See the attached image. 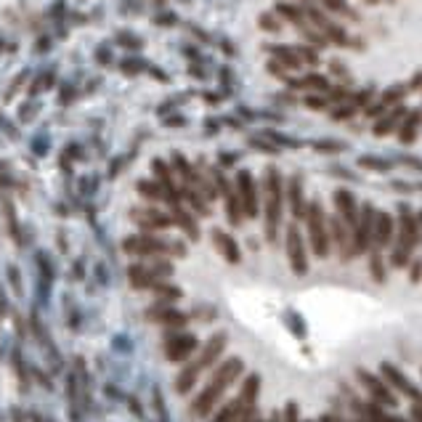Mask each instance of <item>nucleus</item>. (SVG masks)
Listing matches in <instances>:
<instances>
[{
	"instance_id": "nucleus-41",
	"label": "nucleus",
	"mask_w": 422,
	"mask_h": 422,
	"mask_svg": "<svg viewBox=\"0 0 422 422\" xmlns=\"http://www.w3.org/2000/svg\"><path fill=\"white\" fill-rule=\"evenodd\" d=\"M261 27H263V30H271V32H277V30H279V21H274V16L263 14V16H261Z\"/></svg>"
},
{
	"instance_id": "nucleus-20",
	"label": "nucleus",
	"mask_w": 422,
	"mask_h": 422,
	"mask_svg": "<svg viewBox=\"0 0 422 422\" xmlns=\"http://www.w3.org/2000/svg\"><path fill=\"white\" fill-rule=\"evenodd\" d=\"M213 242H215V247H218V253H221L223 258L228 263H239V247H237V242L231 234H226V231H213Z\"/></svg>"
},
{
	"instance_id": "nucleus-25",
	"label": "nucleus",
	"mask_w": 422,
	"mask_h": 422,
	"mask_svg": "<svg viewBox=\"0 0 422 422\" xmlns=\"http://www.w3.org/2000/svg\"><path fill=\"white\" fill-rule=\"evenodd\" d=\"M149 319H154V322H160V324H183L186 322V316H183L181 311H173V308H154V311H149Z\"/></svg>"
},
{
	"instance_id": "nucleus-37",
	"label": "nucleus",
	"mask_w": 422,
	"mask_h": 422,
	"mask_svg": "<svg viewBox=\"0 0 422 422\" xmlns=\"http://www.w3.org/2000/svg\"><path fill=\"white\" fill-rule=\"evenodd\" d=\"M284 422H301L298 403H287V409H284Z\"/></svg>"
},
{
	"instance_id": "nucleus-48",
	"label": "nucleus",
	"mask_w": 422,
	"mask_h": 422,
	"mask_svg": "<svg viewBox=\"0 0 422 422\" xmlns=\"http://www.w3.org/2000/svg\"><path fill=\"white\" fill-rule=\"evenodd\" d=\"M268 422H281V420H279V414H274V417H271Z\"/></svg>"
},
{
	"instance_id": "nucleus-26",
	"label": "nucleus",
	"mask_w": 422,
	"mask_h": 422,
	"mask_svg": "<svg viewBox=\"0 0 422 422\" xmlns=\"http://www.w3.org/2000/svg\"><path fill=\"white\" fill-rule=\"evenodd\" d=\"M287 85L292 88H311V91H329V82L322 75H305L303 80H287Z\"/></svg>"
},
{
	"instance_id": "nucleus-16",
	"label": "nucleus",
	"mask_w": 422,
	"mask_h": 422,
	"mask_svg": "<svg viewBox=\"0 0 422 422\" xmlns=\"http://www.w3.org/2000/svg\"><path fill=\"white\" fill-rule=\"evenodd\" d=\"M329 228H332V231H329L332 239H335L338 250H340V258L342 261H351V258L356 255V253H353V234H351V228H348L338 215L332 218V226H329Z\"/></svg>"
},
{
	"instance_id": "nucleus-8",
	"label": "nucleus",
	"mask_w": 422,
	"mask_h": 422,
	"mask_svg": "<svg viewBox=\"0 0 422 422\" xmlns=\"http://www.w3.org/2000/svg\"><path fill=\"white\" fill-rule=\"evenodd\" d=\"M170 274H173V266L165 261L136 263V266H130V271H128L133 287H154L162 277H170Z\"/></svg>"
},
{
	"instance_id": "nucleus-28",
	"label": "nucleus",
	"mask_w": 422,
	"mask_h": 422,
	"mask_svg": "<svg viewBox=\"0 0 422 422\" xmlns=\"http://www.w3.org/2000/svg\"><path fill=\"white\" fill-rule=\"evenodd\" d=\"M403 93H406V88L403 85H393V88H388L385 93H382V99H380V104L388 109L390 104H399V101L403 99Z\"/></svg>"
},
{
	"instance_id": "nucleus-15",
	"label": "nucleus",
	"mask_w": 422,
	"mask_h": 422,
	"mask_svg": "<svg viewBox=\"0 0 422 422\" xmlns=\"http://www.w3.org/2000/svg\"><path fill=\"white\" fill-rule=\"evenodd\" d=\"M194 351H197V338H191V335H176L165 345V356L170 362H186Z\"/></svg>"
},
{
	"instance_id": "nucleus-46",
	"label": "nucleus",
	"mask_w": 422,
	"mask_h": 422,
	"mask_svg": "<svg viewBox=\"0 0 422 422\" xmlns=\"http://www.w3.org/2000/svg\"><path fill=\"white\" fill-rule=\"evenodd\" d=\"M420 85H422V72L414 78V80H412V88H420Z\"/></svg>"
},
{
	"instance_id": "nucleus-24",
	"label": "nucleus",
	"mask_w": 422,
	"mask_h": 422,
	"mask_svg": "<svg viewBox=\"0 0 422 422\" xmlns=\"http://www.w3.org/2000/svg\"><path fill=\"white\" fill-rule=\"evenodd\" d=\"M173 221L178 223V226H181V228L186 231V234H189V237H191V239H197V237H200V228H197L194 218H191V215H189L186 210H181L178 204L173 207Z\"/></svg>"
},
{
	"instance_id": "nucleus-50",
	"label": "nucleus",
	"mask_w": 422,
	"mask_h": 422,
	"mask_svg": "<svg viewBox=\"0 0 422 422\" xmlns=\"http://www.w3.org/2000/svg\"><path fill=\"white\" fill-rule=\"evenodd\" d=\"M420 223H422V215H420Z\"/></svg>"
},
{
	"instance_id": "nucleus-44",
	"label": "nucleus",
	"mask_w": 422,
	"mask_h": 422,
	"mask_svg": "<svg viewBox=\"0 0 422 422\" xmlns=\"http://www.w3.org/2000/svg\"><path fill=\"white\" fill-rule=\"evenodd\" d=\"M412 417H414V422H422V401H414V406H412Z\"/></svg>"
},
{
	"instance_id": "nucleus-45",
	"label": "nucleus",
	"mask_w": 422,
	"mask_h": 422,
	"mask_svg": "<svg viewBox=\"0 0 422 422\" xmlns=\"http://www.w3.org/2000/svg\"><path fill=\"white\" fill-rule=\"evenodd\" d=\"M319 422H340V417H338V414H324Z\"/></svg>"
},
{
	"instance_id": "nucleus-22",
	"label": "nucleus",
	"mask_w": 422,
	"mask_h": 422,
	"mask_svg": "<svg viewBox=\"0 0 422 422\" xmlns=\"http://www.w3.org/2000/svg\"><path fill=\"white\" fill-rule=\"evenodd\" d=\"M401 117H406V106H401V104H399V106H396L390 115H385V117H382V120L375 125V136H388V133H390V130H393V128L401 122Z\"/></svg>"
},
{
	"instance_id": "nucleus-30",
	"label": "nucleus",
	"mask_w": 422,
	"mask_h": 422,
	"mask_svg": "<svg viewBox=\"0 0 422 422\" xmlns=\"http://www.w3.org/2000/svg\"><path fill=\"white\" fill-rule=\"evenodd\" d=\"M139 191L143 194V197H149V200H165V191H162L160 183L141 181V183H139Z\"/></svg>"
},
{
	"instance_id": "nucleus-7",
	"label": "nucleus",
	"mask_w": 422,
	"mask_h": 422,
	"mask_svg": "<svg viewBox=\"0 0 422 422\" xmlns=\"http://www.w3.org/2000/svg\"><path fill=\"white\" fill-rule=\"evenodd\" d=\"M122 250L128 255H136V258H152V255H167V253H178L183 255L186 247L183 244H170V242L160 239V237H128L122 242Z\"/></svg>"
},
{
	"instance_id": "nucleus-23",
	"label": "nucleus",
	"mask_w": 422,
	"mask_h": 422,
	"mask_svg": "<svg viewBox=\"0 0 422 422\" xmlns=\"http://www.w3.org/2000/svg\"><path fill=\"white\" fill-rule=\"evenodd\" d=\"M420 122H422L420 112H409V115H406V122H403L401 130H399L401 143H412V141L417 139V128H420Z\"/></svg>"
},
{
	"instance_id": "nucleus-6",
	"label": "nucleus",
	"mask_w": 422,
	"mask_h": 422,
	"mask_svg": "<svg viewBox=\"0 0 422 422\" xmlns=\"http://www.w3.org/2000/svg\"><path fill=\"white\" fill-rule=\"evenodd\" d=\"M305 223H308V237H311V250L316 258H327L329 255V244L332 237L327 231V221H324V210L322 204L314 200L305 210Z\"/></svg>"
},
{
	"instance_id": "nucleus-13",
	"label": "nucleus",
	"mask_w": 422,
	"mask_h": 422,
	"mask_svg": "<svg viewBox=\"0 0 422 422\" xmlns=\"http://www.w3.org/2000/svg\"><path fill=\"white\" fill-rule=\"evenodd\" d=\"M335 207H338V218H340L348 228H351V234H353V228H356V223H359V204H356V197L351 194V191H335Z\"/></svg>"
},
{
	"instance_id": "nucleus-32",
	"label": "nucleus",
	"mask_w": 422,
	"mask_h": 422,
	"mask_svg": "<svg viewBox=\"0 0 422 422\" xmlns=\"http://www.w3.org/2000/svg\"><path fill=\"white\" fill-rule=\"evenodd\" d=\"M359 165H362V167H369V170H390V165L385 160H380V157H362Z\"/></svg>"
},
{
	"instance_id": "nucleus-35",
	"label": "nucleus",
	"mask_w": 422,
	"mask_h": 422,
	"mask_svg": "<svg viewBox=\"0 0 422 422\" xmlns=\"http://www.w3.org/2000/svg\"><path fill=\"white\" fill-rule=\"evenodd\" d=\"M279 14H281V16H287L290 21H295V24H298V21H303L301 11H298L295 5H290V3H279Z\"/></svg>"
},
{
	"instance_id": "nucleus-18",
	"label": "nucleus",
	"mask_w": 422,
	"mask_h": 422,
	"mask_svg": "<svg viewBox=\"0 0 422 422\" xmlns=\"http://www.w3.org/2000/svg\"><path fill=\"white\" fill-rule=\"evenodd\" d=\"M287 200H290V210H292V218H305V210L308 204L303 200V178L301 176H292L287 183Z\"/></svg>"
},
{
	"instance_id": "nucleus-34",
	"label": "nucleus",
	"mask_w": 422,
	"mask_h": 422,
	"mask_svg": "<svg viewBox=\"0 0 422 422\" xmlns=\"http://www.w3.org/2000/svg\"><path fill=\"white\" fill-rule=\"evenodd\" d=\"M295 56L301 59V64L305 61V64H319V56H316V51H311V48H305V45H301V48H295Z\"/></svg>"
},
{
	"instance_id": "nucleus-4",
	"label": "nucleus",
	"mask_w": 422,
	"mask_h": 422,
	"mask_svg": "<svg viewBox=\"0 0 422 422\" xmlns=\"http://www.w3.org/2000/svg\"><path fill=\"white\" fill-rule=\"evenodd\" d=\"M417 242H420V218H417L409 207H401V223H399L396 247H393V253H390V266H396V268L409 266L412 250H414Z\"/></svg>"
},
{
	"instance_id": "nucleus-14",
	"label": "nucleus",
	"mask_w": 422,
	"mask_h": 422,
	"mask_svg": "<svg viewBox=\"0 0 422 422\" xmlns=\"http://www.w3.org/2000/svg\"><path fill=\"white\" fill-rule=\"evenodd\" d=\"M382 377L390 382L399 393H403V396H409L412 401H422V393L412 385V382L406 380V375H403L401 369H396L393 364H382Z\"/></svg>"
},
{
	"instance_id": "nucleus-49",
	"label": "nucleus",
	"mask_w": 422,
	"mask_h": 422,
	"mask_svg": "<svg viewBox=\"0 0 422 422\" xmlns=\"http://www.w3.org/2000/svg\"><path fill=\"white\" fill-rule=\"evenodd\" d=\"M353 422H366V420H362V417H359V420H353Z\"/></svg>"
},
{
	"instance_id": "nucleus-9",
	"label": "nucleus",
	"mask_w": 422,
	"mask_h": 422,
	"mask_svg": "<svg viewBox=\"0 0 422 422\" xmlns=\"http://www.w3.org/2000/svg\"><path fill=\"white\" fill-rule=\"evenodd\" d=\"M372 234H375V210L372 204H364L359 213V223L353 228V253L364 255L372 247Z\"/></svg>"
},
{
	"instance_id": "nucleus-42",
	"label": "nucleus",
	"mask_w": 422,
	"mask_h": 422,
	"mask_svg": "<svg viewBox=\"0 0 422 422\" xmlns=\"http://www.w3.org/2000/svg\"><path fill=\"white\" fill-rule=\"evenodd\" d=\"M239 422H261V417H258V406H253V409H250V412H247Z\"/></svg>"
},
{
	"instance_id": "nucleus-40",
	"label": "nucleus",
	"mask_w": 422,
	"mask_h": 422,
	"mask_svg": "<svg viewBox=\"0 0 422 422\" xmlns=\"http://www.w3.org/2000/svg\"><path fill=\"white\" fill-rule=\"evenodd\" d=\"M316 149H322V152H340L342 143H338V141H319Z\"/></svg>"
},
{
	"instance_id": "nucleus-10",
	"label": "nucleus",
	"mask_w": 422,
	"mask_h": 422,
	"mask_svg": "<svg viewBox=\"0 0 422 422\" xmlns=\"http://www.w3.org/2000/svg\"><path fill=\"white\" fill-rule=\"evenodd\" d=\"M356 377H359V382L366 388V393L372 396V401L375 403H380V406H396V396H393L390 385H385L380 377H375V375L366 372V369H359Z\"/></svg>"
},
{
	"instance_id": "nucleus-3",
	"label": "nucleus",
	"mask_w": 422,
	"mask_h": 422,
	"mask_svg": "<svg viewBox=\"0 0 422 422\" xmlns=\"http://www.w3.org/2000/svg\"><path fill=\"white\" fill-rule=\"evenodd\" d=\"M263 207H266V237H268V242H277V234H279L281 226V176L277 167L266 170Z\"/></svg>"
},
{
	"instance_id": "nucleus-17",
	"label": "nucleus",
	"mask_w": 422,
	"mask_h": 422,
	"mask_svg": "<svg viewBox=\"0 0 422 422\" xmlns=\"http://www.w3.org/2000/svg\"><path fill=\"white\" fill-rule=\"evenodd\" d=\"M215 183H218V189H221L223 200H226V207H228V221L234 223V226H239L242 223V204H239V194L231 189V183L223 178V173H215Z\"/></svg>"
},
{
	"instance_id": "nucleus-39",
	"label": "nucleus",
	"mask_w": 422,
	"mask_h": 422,
	"mask_svg": "<svg viewBox=\"0 0 422 422\" xmlns=\"http://www.w3.org/2000/svg\"><path fill=\"white\" fill-rule=\"evenodd\" d=\"M353 112H356V106H353V104H348V106H340V109H335V112H332V117H335V120H345V117H351Z\"/></svg>"
},
{
	"instance_id": "nucleus-12",
	"label": "nucleus",
	"mask_w": 422,
	"mask_h": 422,
	"mask_svg": "<svg viewBox=\"0 0 422 422\" xmlns=\"http://www.w3.org/2000/svg\"><path fill=\"white\" fill-rule=\"evenodd\" d=\"M237 194H239L242 215L255 218L258 215V191H255V181L247 170H239V176H237Z\"/></svg>"
},
{
	"instance_id": "nucleus-38",
	"label": "nucleus",
	"mask_w": 422,
	"mask_h": 422,
	"mask_svg": "<svg viewBox=\"0 0 422 422\" xmlns=\"http://www.w3.org/2000/svg\"><path fill=\"white\" fill-rule=\"evenodd\" d=\"M369 99H372V88H364V91H359V93H356V99H353V106H366V104H369Z\"/></svg>"
},
{
	"instance_id": "nucleus-5",
	"label": "nucleus",
	"mask_w": 422,
	"mask_h": 422,
	"mask_svg": "<svg viewBox=\"0 0 422 422\" xmlns=\"http://www.w3.org/2000/svg\"><path fill=\"white\" fill-rule=\"evenodd\" d=\"M258 388H261V377L258 375H250L244 385H242V393L234 399V401H228L223 406L221 412L215 414V420L213 422H239L253 406H255V396H258Z\"/></svg>"
},
{
	"instance_id": "nucleus-27",
	"label": "nucleus",
	"mask_w": 422,
	"mask_h": 422,
	"mask_svg": "<svg viewBox=\"0 0 422 422\" xmlns=\"http://www.w3.org/2000/svg\"><path fill=\"white\" fill-rule=\"evenodd\" d=\"M274 56H277V61H279L281 67H290V69H298L301 67V59L295 56V51H290V48H281V45H271L268 48Z\"/></svg>"
},
{
	"instance_id": "nucleus-47",
	"label": "nucleus",
	"mask_w": 422,
	"mask_h": 422,
	"mask_svg": "<svg viewBox=\"0 0 422 422\" xmlns=\"http://www.w3.org/2000/svg\"><path fill=\"white\" fill-rule=\"evenodd\" d=\"M385 422H403V420H399V417H388Z\"/></svg>"
},
{
	"instance_id": "nucleus-21",
	"label": "nucleus",
	"mask_w": 422,
	"mask_h": 422,
	"mask_svg": "<svg viewBox=\"0 0 422 422\" xmlns=\"http://www.w3.org/2000/svg\"><path fill=\"white\" fill-rule=\"evenodd\" d=\"M130 215H133V221L139 223V226H143V228H167V226L173 223V218L162 215L157 210H133Z\"/></svg>"
},
{
	"instance_id": "nucleus-2",
	"label": "nucleus",
	"mask_w": 422,
	"mask_h": 422,
	"mask_svg": "<svg viewBox=\"0 0 422 422\" xmlns=\"http://www.w3.org/2000/svg\"><path fill=\"white\" fill-rule=\"evenodd\" d=\"M223 348H226V335H223V332L213 335L210 340L204 342L200 359H197V362H191V364H186V366L181 369V375H178V380H176L178 393H189V390L197 385V380H200L202 372H204V369H210L213 364L221 359Z\"/></svg>"
},
{
	"instance_id": "nucleus-1",
	"label": "nucleus",
	"mask_w": 422,
	"mask_h": 422,
	"mask_svg": "<svg viewBox=\"0 0 422 422\" xmlns=\"http://www.w3.org/2000/svg\"><path fill=\"white\" fill-rule=\"evenodd\" d=\"M242 369H244V364L239 359H228V362H223L218 366V372L210 377V382L204 385V390H202L200 396H197V401L191 403V412L197 414V417H207L218 401H221V396L228 390V385L237 380L242 375Z\"/></svg>"
},
{
	"instance_id": "nucleus-36",
	"label": "nucleus",
	"mask_w": 422,
	"mask_h": 422,
	"mask_svg": "<svg viewBox=\"0 0 422 422\" xmlns=\"http://www.w3.org/2000/svg\"><path fill=\"white\" fill-rule=\"evenodd\" d=\"M157 295H162V298H181V290H176V287H162V284H154L152 287Z\"/></svg>"
},
{
	"instance_id": "nucleus-19",
	"label": "nucleus",
	"mask_w": 422,
	"mask_h": 422,
	"mask_svg": "<svg viewBox=\"0 0 422 422\" xmlns=\"http://www.w3.org/2000/svg\"><path fill=\"white\" fill-rule=\"evenodd\" d=\"M393 231H396L393 218H390L388 213H377V215H375V234H372L375 247H388L390 239H393Z\"/></svg>"
},
{
	"instance_id": "nucleus-29",
	"label": "nucleus",
	"mask_w": 422,
	"mask_h": 422,
	"mask_svg": "<svg viewBox=\"0 0 422 422\" xmlns=\"http://www.w3.org/2000/svg\"><path fill=\"white\" fill-rule=\"evenodd\" d=\"M369 271L377 281H385V266H382V255L377 250H372V255H369Z\"/></svg>"
},
{
	"instance_id": "nucleus-43",
	"label": "nucleus",
	"mask_w": 422,
	"mask_h": 422,
	"mask_svg": "<svg viewBox=\"0 0 422 422\" xmlns=\"http://www.w3.org/2000/svg\"><path fill=\"white\" fill-rule=\"evenodd\" d=\"M305 106H311V109H324V99H316V96H308V99H305Z\"/></svg>"
},
{
	"instance_id": "nucleus-11",
	"label": "nucleus",
	"mask_w": 422,
	"mask_h": 422,
	"mask_svg": "<svg viewBox=\"0 0 422 422\" xmlns=\"http://www.w3.org/2000/svg\"><path fill=\"white\" fill-rule=\"evenodd\" d=\"M287 258H290V268L303 277L308 271V258H305V244H303V234L298 231V226L287 228Z\"/></svg>"
},
{
	"instance_id": "nucleus-31",
	"label": "nucleus",
	"mask_w": 422,
	"mask_h": 422,
	"mask_svg": "<svg viewBox=\"0 0 422 422\" xmlns=\"http://www.w3.org/2000/svg\"><path fill=\"white\" fill-rule=\"evenodd\" d=\"M324 5H327L329 11H335V14H342V16H351V19H359V14H356V11H351L345 0H324Z\"/></svg>"
},
{
	"instance_id": "nucleus-33",
	"label": "nucleus",
	"mask_w": 422,
	"mask_h": 422,
	"mask_svg": "<svg viewBox=\"0 0 422 422\" xmlns=\"http://www.w3.org/2000/svg\"><path fill=\"white\" fill-rule=\"evenodd\" d=\"M298 27H301L303 38H308L311 43H316V45H327V40H324V35H319L316 30H311L308 24H303V21H298Z\"/></svg>"
}]
</instances>
